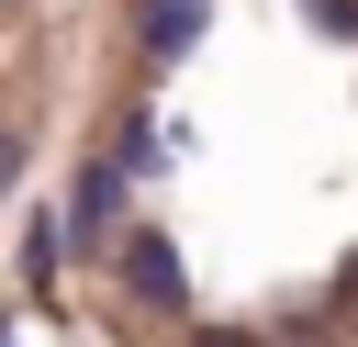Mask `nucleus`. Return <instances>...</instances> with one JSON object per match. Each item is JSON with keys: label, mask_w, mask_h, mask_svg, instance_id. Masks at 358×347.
Wrapping results in <instances>:
<instances>
[{"label": "nucleus", "mask_w": 358, "mask_h": 347, "mask_svg": "<svg viewBox=\"0 0 358 347\" xmlns=\"http://www.w3.org/2000/svg\"><path fill=\"white\" fill-rule=\"evenodd\" d=\"M0 347H11V336H0Z\"/></svg>", "instance_id": "nucleus-7"}, {"label": "nucleus", "mask_w": 358, "mask_h": 347, "mask_svg": "<svg viewBox=\"0 0 358 347\" xmlns=\"http://www.w3.org/2000/svg\"><path fill=\"white\" fill-rule=\"evenodd\" d=\"M123 190H134V168H112V157L78 168V190H67V246L78 257H112L123 246Z\"/></svg>", "instance_id": "nucleus-1"}, {"label": "nucleus", "mask_w": 358, "mask_h": 347, "mask_svg": "<svg viewBox=\"0 0 358 347\" xmlns=\"http://www.w3.org/2000/svg\"><path fill=\"white\" fill-rule=\"evenodd\" d=\"M313 34H336V45H347V34H358V0H313Z\"/></svg>", "instance_id": "nucleus-5"}, {"label": "nucleus", "mask_w": 358, "mask_h": 347, "mask_svg": "<svg viewBox=\"0 0 358 347\" xmlns=\"http://www.w3.org/2000/svg\"><path fill=\"white\" fill-rule=\"evenodd\" d=\"M112 257H123V291H134V302H157V313H179V302H190V269H179V246H168V235H123Z\"/></svg>", "instance_id": "nucleus-2"}, {"label": "nucleus", "mask_w": 358, "mask_h": 347, "mask_svg": "<svg viewBox=\"0 0 358 347\" xmlns=\"http://www.w3.org/2000/svg\"><path fill=\"white\" fill-rule=\"evenodd\" d=\"M11 190H22V134L0 123V201H11Z\"/></svg>", "instance_id": "nucleus-6"}, {"label": "nucleus", "mask_w": 358, "mask_h": 347, "mask_svg": "<svg viewBox=\"0 0 358 347\" xmlns=\"http://www.w3.org/2000/svg\"><path fill=\"white\" fill-rule=\"evenodd\" d=\"M213 22V0H145V56H190Z\"/></svg>", "instance_id": "nucleus-3"}, {"label": "nucleus", "mask_w": 358, "mask_h": 347, "mask_svg": "<svg viewBox=\"0 0 358 347\" xmlns=\"http://www.w3.org/2000/svg\"><path fill=\"white\" fill-rule=\"evenodd\" d=\"M56 257H67V224H34V235H22V280L45 291V280H56Z\"/></svg>", "instance_id": "nucleus-4"}]
</instances>
